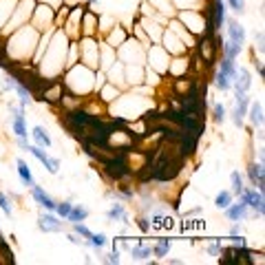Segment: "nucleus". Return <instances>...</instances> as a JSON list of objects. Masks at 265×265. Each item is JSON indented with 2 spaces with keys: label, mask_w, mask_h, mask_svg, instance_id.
I'll list each match as a JSON object with an SVG mask.
<instances>
[{
  "label": "nucleus",
  "mask_w": 265,
  "mask_h": 265,
  "mask_svg": "<svg viewBox=\"0 0 265 265\" xmlns=\"http://www.w3.org/2000/svg\"><path fill=\"white\" fill-rule=\"evenodd\" d=\"M221 250H223V243H221V239H219V241L210 243V246L206 248V252L210 254V257H219V254H221Z\"/></svg>",
  "instance_id": "a18cd8bd"
},
{
  "label": "nucleus",
  "mask_w": 265,
  "mask_h": 265,
  "mask_svg": "<svg viewBox=\"0 0 265 265\" xmlns=\"http://www.w3.org/2000/svg\"><path fill=\"white\" fill-rule=\"evenodd\" d=\"M102 170L111 181L122 183L132 177V166H131V152H111L106 159L102 161Z\"/></svg>",
  "instance_id": "7ed1b4c3"
},
{
  "label": "nucleus",
  "mask_w": 265,
  "mask_h": 265,
  "mask_svg": "<svg viewBox=\"0 0 265 265\" xmlns=\"http://www.w3.org/2000/svg\"><path fill=\"white\" fill-rule=\"evenodd\" d=\"M104 261H106V263H115V265L122 261V250H120V246H117V243L113 246V250H111V254L104 259Z\"/></svg>",
  "instance_id": "79ce46f5"
},
{
  "label": "nucleus",
  "mask_w": 265,
  "mask_h": 265,
  "mask_svg": "<svg viewBox=\"0 0 265 265\" xmlns=\"http://www.w3.org/2000/svg\"><path fill=\"white\" fill-rule=\"evenodd\" d=\"M243 188H246V186H243V175L239 170H232L230 172V192L234 197H239Z\"/></svg>",
  "instance_id": "2f4dec72"
},
{
  "label": "nucleus",
  "mask_w": 265,
  "mask_h": 265,
  "mask_svg": "<svg viewBox=\"0 0 265 265\" xmlns=\"http://www.w3.org/2000/svg\"><path fill=\"white\" fill-rule=\"evenodd\" d=\"M69 13H71V7H69V4H62V7L55 11V18H53L55 27H62V24L66 22V18H69Z\"/></svg>",
  "instance_id": "4c0bfd02"
},
{
  "label": "nucleus",
  "mask_w": 265,
  "mask_h": 265,
  "mask_svg": "<svg viewBox=\"0 0 265 265\" xmlns=\"http://www.w3.org/2000/svg\"><path fill=\"white\" fill-rule=\"evenodd\" d=\"M223 212H226L228 221H246V219L250 217V208L246 206V203H241V201H239V203L232 201Z\"/></svg>",
  "instance_id": "5701e85b"
},
{
  "label": "nucleus",
  "mask_w": 265,
  "mask_h": 265,
  "mask_svg": "<svg viewBox=\"0 0 265 265\" xmlns=\"http://www.w3.org/2000/svg\"><path fill=\"white\" fill-rule=\"evenodd\" d=\"M86 241H89V248H93V250H98V252H102V248L106 246V241H109V239H106L104 232H93L89 239H86Z\"/></svg>",
  "instance_id": "473e14b6"
},
{
  "label": "nucleus",
  "mask_w": 265,
  "mask_h": 265,
  "mask_svg": "<svg viewBox=\"0 0 265 265\" xmlns=\"http://www.w3.org/2000/svg\"><path fill=\"white\" fill-rule=\"evenodd\" d=\"M0 210L4 212V217H11L13 215V206H11V199L0 190Z\"/></svg>",
  "instance_id": "a19ab883"
},
{
  "label": "nucleus",
  "mask_w": 265,
  "mask_h": 265,
  "mask_svg": "<svg viewBox=\"0 0 265 265\" xmlns=\"http://www.w3.org/2000/svg\"><path fill=\"white\" fill-rule=\"evenodd\" d=\"M73 226V232L78 234V237H82V239H89L91 234H93V230H91L89 226H86L84 221H78V223H71Z\"/></svg>",
  "instance_id": "ea45409f"
},
{
  "label": "nucleus",
  "mask_w": 265,
  "mask_h": 265,
  "mask_svg": "<svg viewBox=\"0 0 265 265\" xmlns=\"http://www.w3.org/2000/svg\"><path fill=\"white\" fill-rule=\"evenodd\" d=\"M38 228H40L42 232H62L64 221H60V217L55 215V212L44 210L42 215L38 217Z\"/></svg>",
  "instance_id": "f3484780"
},
{
  "label": "nucleus",
  "mask_w": 265,
  "mask_h": 265,
  "mask_svg": "<svg viewBox=\"0 0 265 265\" xmlns=\"http://www.w3.org/2000/svg\"><path fill=\"white\" fill-rule=\"evenodd\" d=\"M98 31H100V16L86 4L82 11V20H80V38L82 35H98Z\"/></svg>",
  "instance_id": "f8f14e48"
},
{
  "label": "nucleus",
  "mask_w": 265,
  "mask_h": 265,
  "mask_svg": "<svg viewBox=\"0 0 265 265\" xmlns=\"http://www.w3.org/2000/svg\"><path fill=\"white\" fill-rule=\"evenodd\" d=\"M212 120H215L217 124H223V122L228 120L226 104H221V102H215V104H212Z\"/></svg>",
  "instance_id": "f704fd0d"
},
{
  "label": "nucleus",
  "mask_w": 265,
  "mask_h": 265,
  "mask_svg": "<svg viewBox=\"0 0 265 265\" xmlns=\"http://www.w3.org/2000/svg\"><path fill=\"white\" fill-rule=\"evenodd\" d=\"M168 62H170V53H168L159 42L150 44V47L146 49V66H148L150 71H155L157 75H166Z\"/></svg>",
  "instance_id": "423d86ee"
},
{
  "label": "nucleus",
  "mask_w": 265,
  "mask_h": 265,
  "mask_svg": "<svg viewBox=\"0 0 265 265\" xmlns=\"http://www.w3.org/2000/svg\"><path fill=\"white\" fill-rule=\"evenodd\" d=\"M250 86H252V75H250L248 69L239 66L237 75H234V80H232V91H237V93H248Z\"/></svg>",
  "instance_id": "412c9836"
},
{
  "label": "nucleus",
  "mask_w": 265,
  "mask_h": 265,
  "mask_svg": "<svg viewBox=\"0 0 265 265\" xmlns=\"http://www.w3.org/2000/svg\"><path fill=\"white\" fill-rule=\"evenodd\" d=\"M219 71H223L226 75H230L234 80V75H237V64H234V60H228V58H221V64H219Z\"/></svg>",
  "instance_id": "58836bf2"
},
{
  "label": "nucleus",
  "mask_w": 265,
  "mask_h": 265,
  "mask_svg": "<svg viewBox=\"0 0 265 265\" xmlns=\"http://www.w3.org/2000/svg\"><path fill=\"white\" fill-rule=\"evenodd\" d=\"M84 2H86V4H89V7H91V4H95V2H100V0H84Z\"/></svg>",
  "instance_id": "09e8293b"
},
{
  "label": "nucleus",
  "mask_w": 265,
  "mask_h": 265,
  "mask_svg": "<svg viewBox=\"0 0 265 265\" xmlns=\"http://www.w3.org/2000/svg\"><path fill=\"white\" fill-rule=\"evenodd\" d=\"M53 18H55V11L49 7V4H42V2H38L35 4V9H33V16H31V27H35L40 33H44V31H49V29H53L55 24H53Z\"/></svg>",
  "instance_id": "6e6552de"
},
{
  "label": "nucleus",
  "mask_w": 265,
  "mask_h": 265,
  "mask_svg": "<svg viewBox=\"0 0 265 265\" xmlns=\"http://www.w3.org/2000/svg\"><path fill=\"white\" fill-rule=\"evenodd\" d=\"M226 7H228V11L237 13V16H243L248 11L246 0H226Z\"/></svg>",
  "instance_id": "c9c22d12"
},
{
  "label": "nucleus",
  "mask_w": 265,
  "mask_h": 265,
  "mask_svg": "<svg viewBox=\"0 0 265 265\" xmlns=\"http://www.w3.org/2000/svg\"><path fill=\"white\" fill-rule=\"evenodd\" d=\"M215 86L221 91V93H228V91H232V78L217 69L215 71Z\"/></svg>",
  "instance_id": "c756f323"
},
{
  "label": "nucleus",
  "mask_w": 265,
  "mask_h": 265,
  "mask_svg": "<svg viewBox=\"0 0 265 265\" xmlns=\"http://www.w3.org/2000/svg\"><path fill=\"white\" fill-rule=\"evenodd\" d=\"M29 190H31V197H33V201L38 203V206H42L44 210H49V212L55 210V199L51 197L49 192H44L42 186H38V183H35V186H31Z\"/></svg>",
  "instance_id": "aec40b11"
},
{
  "label": "nucleus",
  "mask_w": 265,
  "mask_h": 265,
  "mask_svg": "<svg viewBox=\"0 0 265 265\" xmlns=\"http://www.w3.org/2000/svg\"><path fill=\"white\" fill-rule=\"evenodd\" d=\"M219 49L223 51V58H228V60H237V58H239V53H241V51H243L241 47H237V44H232L228 38H223V40H221V47H219Z\"/></svg>",
  "instance_id": "7c9ffc66"
},
{
  "label": "nucleus",
  "mask_w": 265,
  "mask_h": 265,
  "mask_svg": "<svg viewBox=\"0 0 265 265\" xmlns=\"http://www.w3.org/2000/svg\"><path fill=\"white\" fill-rule=\"evenodd\" d=\"M226 38L237 47H246V27L239 22L237 18H226Z\"/></svg>",
  "instance_id": "ddd939ff"
},
{
  "label": "nucleus",
  "mask_w": 265,
  "mask_h": 265,
  "mask_svg": "<svg viewBox=\"0 0 265 265\" xmlns=\"http://www.w3.org/2000/svg\"><path fill=\"white\" fill-rule=\"evenodd\" d=\"M254 44L259 47V53H263V51H265V33H263V29L254 31Z\"/></svg>",
  "instance_id": "c03bdc74"
},
{
  "label": "nucleus",
  "mask_w": 265,
  "mask_h": 265,
  "mask_svg": "<svg viewBox=\"0 0 265 265\" xmlns=\"http://www.w3.org/2000/svg\"><path fill=\"white\" fill-rule=\"evenodd\" d=\"M98 95H100V100L104 102V104H111V102H115L122 95V89H120V86H115V84H111L109 80H106L104 86L98 91Z\"/></svg>",
  "instance_id": "a878e982"
},
{
  "label": "nucleus",
  "mask_w": 265,
  "mask_h": 265,
  "mask_svg": "<svg viewBox=\"0 0 265 265\" xmlns=\"http://www.w3.org/2000/svg\"><path fill=\"white\" fill-rule=\"evenodd\" d=\"M86 219H89V208L80 206V203H73V208H71L66 221H69V223H78V221H86Z\"/></svg>",
  "instance_id": "cd10ccee"
},
{
  "label": "nucleus",
  "mask_w": 265,
  "mask_h": 265,
  "mask_svg": "<svg viewBox=\"0 0 265 265\" xmlns=\"http://www.w3.org/2000/svg\"><path fill=\"white\" fill-rule=\"evenodd\" d=\"M106 219H109V221H120V223H124V228L131 226V221H129V210H126V206H124L122 201H115L113 206L106 210Z\"/></svg>",
  "instance_id": "4be33fe9"
},
{
  "label": "nucleus",
  "mask_w": 265,
  "mask_h": 265,
  "mask_svg": "<svg viewBox=\"0 0 265 265\" xmlns=\"http://www.w3.org/2000/svg\"><path fill=\"white\" fill-rule=\"evenodd\" d=\"M246 170H248L250 186L265 192V164H261V161H259V164H257V161H250Z\"/></svg>",
  "instance_id": "2eb2a0df"
},
{
  "label": "nucleus",
  "mask_w": 265,
  "mask_h": 265,
  "mask_svg": "<svg viewBox=\"0 0 265 265\" xmlns=\"http://www.w3.org/2000/svg\"><path fill=\"white\" fill-rule=\"evenodd\" d=\"M129 38H131V33L126 31L124 27H120V24H113V27H111L109 31L104 33V42H106V44H111V47H113L115 51L120 49L122 44H124Z\"/></svg>",
  "instance_id": "a211bd4d"
},
{
  "label": "nucleus",
  "mask_w": 265,
  "mask_h": 265,
  "mask_svg": "<svg viewBox=\"0 0 265 265\" xmlns=\"http://www.w3.org/2000/svg\"><path fill=\"white\" fill-rule=\"evenodd\" d=\"M0 239H2V232H0Z\"/></svg>",
  "instance_id": "8fccbe9b"
},
{
  "label": "nucleus",
  "mask_w": 265,
  "mask_h": 265,
  "mask_svg": "<svg viewBox=\"0 0 265 265\" xmlns=\"http://www.w3.org/2000/svg\"><path fill=\"white\" fill-rule=\"evenodd\" d=\"M137 228H139V230L144 232V234H148V232L152 230V228H150V219H148V217H144V215L137 217Z\"/></svg>",
  "instance_id": "37998d69"
},
{
  "label": "nucleus",
  "mask_w": 265,
  "mask_h": 265,
  "mask_svg": "<svg viewBox=\"0 0 265 265\" xmlns=\"http://www.w3.org/2000/svg\"><path fill=\"white\" fill-rule=\"evenodd\" d=\"M69 35L64 33V29L55 27L53 33H51V40L47 44V49H44L42 58H40V62L35 66H40L42 69V73L47 75V78L55 80L60 78V75L64 73V66H66V51H69Z\"/></svg>",
  "instance_id": "f257e3e1"
},
{
  "label": "nucleus",
  "mask_w": 265,
  "mask_h": 265,
  "mask_svg": "<svg viewBox=\"0 0 265 265\" xmlns=\"http://www.w3.org/2000/svg\"><path fill=\"white\" fill-rule=\"evenodd\" d=\"M80 47V62L89 69H100V38L98 35H82L78 40Z\"/></svg>",
  "instance_id": "39448f33"
},
{
  "label": "nucleus",
  "mask_w": 265,
  "mask_h": 265,
  "mask_svg": "<svg viewBox=\"0 0 265 265\" xmlns=\"http://www.w3.org/2000/svg\"><path fill=\"white\" fill-rule=\"evenodd\" d=\"M29 135L33 137V141H35V146H42V148H51L53 146V141H51V137H49V132L42 129V126H33L31 132Z\"/></svg>",
  "instance_id": "bb28decb"
},
{
  "label": "nucleus",
  "mask_w": 265,
  "mask_h": 265,
  "mask_svg": "<svg viewBox=\"0 0 265 265\" xmlns=\"http://www.w3.org/2000/svg\"><path fill=\"white\" fill-rule=\"evenodd\" d=\"M71 208H73V203L69 201V199H64V201H55V215H58L60 219H66L69 217V212H71Z\"/></svg>",
  "instance_id": "e433bc0d"
},
{
  "label": "nucleus",
  "mask_w": 265,
  "mask_h": 265,
  "mask_svg": "<svg viewBox=\"0 0 265 265\" xmlns=\"http://www.w3.org/2000/svg\"><path fill=\"white\" fill-rule=\"evenodd\" d=\"M210 18H212V24H215V31L221 33V29L226 27V18H228L226 0H212L210 2Z\"/></svg>",
  "instance_id": "dca6fc26"
},
{
  "label": "nucleus",
  "mask_w": 265,
  "mask_h": 265,
  "mask_svg": "<svg viewBox=\"0 0 265 265\" xmlns=\"http://www.w3.org/2000/svg\"><path fill=\"white\" fill-rule=\"evenodd\" d=\"M232 201H234V195H232L230 190H221V192H219V195L215 197V206L219 208V210H226V208L230 206Z\"/></svg>",
  "instance_id": "72a5a7b5"
},
{
  "label": "nucleus",
  "mask_w": 265,
  "mask_h": 265,
  "mask_svg": "<svg viewBox=\"0 0 265 265\" xmlns=\"http://www.w3.org/2000/svg\"><path fill=\"white\" fill-rule=\"evenodd\" d=\"M234 102H237V106L230 111V120L234 122L237 129H241L243 122H246L248 106H250V102H252V98H250L248 93H237V91H234Z\"/></svg>",
  "instance_id": "9b49d317"
},
{
  "label": "nucleus",
  "mask_w": 265,
  "mask_h": 265,
  "mask_svg": "<svg viewBox=\"0 0 265 265\" xmlns=\"http://www.w3.org/2000/svg\"><path fill=\"white\" fill-rule=\"evenodd\" d=\"M126 252L132 261L141 263V261H150L152 257V246H141V243H135V246H126Z\"/></svg>",
  "instance_id": "b1692460"
},
{
  "label": "nucleus",
  "mask_w": 265,
  "mask_h": 265,
  "mask_svg": "<svg viewBox=\"0 0 265 265\" xmlns=\"http://www.w3.org/2000/svg\"><path fill=\"white\" fill-rule=\"evenodd\" d=\"M241 234V226H239V221H232L230 226V237H239Z\"/></svg>",
  "instance_id": "de8ad7c7"
},
{
  "label": "nucleus",
  "mask_w": 265,
  "mask_h": 265,
  "mask_svg": "<svg viewBox=\"0 0 265 265\" xmlns=\"http://www.w3.org/2000/svg\"><path fill=\"white\" fill-rule=\"evenodd\" d=\"M35 4H38V0H18L16 7H13V11H11V16L7 18V22H4L2 35L18 31L20 27H24V24L31 22V16H33Z\"/></svg>",
  "instance_id": "20e7f679"
},
{
  "label": "nucleus",
  "mask_w": 265,
  "mask_h": 265,
  "mask_svg": "<svg viewBox=\"0 0 265 265\" xmlns=\"http://www.w3.org/2000/svg\"><path fill=\"white\" fill-rule=\"evenodd\" d=\"M16 170H18V177H20V181H22L24 188L35 186L33 172H31V168H29V164H27L24 159H16Z\"/></svg>",
  "instance_id": "393cba45"
},
{
  "label": "nucleus",
  "mask_w": 265,
  "mask_h": 265,
  "mask_svg": "<svg viewBox=\"0 0 265 265\" xmlns=\"http://www.w3.org/2000/svg\"><path fill=\"white\" fill-rule=\"evenodd\" d=\"M159 44L164 47L170 55H183V53H188V49L186 44H183V40L177 35L175 31H170V29H164V33H161V40H159Z\"/></svg>",
  "instance_id": "9d476101"
},
{
  "label": "nucleus",
  "mask_w": 265,
  "mask_h": 265,
  "mask_svg": "<svg viewBox=\"0 0 265 265\" xmlns=\"http://www.w3.org/2000/svg\"><path fill=\"white\" fill-rule=\"evenodd\" d=\"M239 201L246 203L250 210H254V215L259 219L265 217V192L257 190V188H243L241 195H239Z\"/></svg>",
  "instance_id": "0eeeda50"
},
{
  "label": "nucleus",
  "mask_w": 265,
  "mask_h": 265,
  "mask_svg": "<svg viewBox=\"0 0 265 265\" xmlns=\"http://www.w3.org/2000/svg\"><path fill=\"white\" fill-rule=\"evenodd\" d=\"M7 109H9V113H11V131H13V135H16V137H29L27 120H24V106L9 102Z\"/></svg>",
  "instance_id": "1a4fd4ad"
},
{
  "label": "nucleus",
  "mask_w": 265,
  "mask_h": 265,
  "mask_svg": "<svg viewBox=\"0 0 265 265\" xmlns=\"http://www.w3.org/2000/svg\"><path fill=\"white\" fill-rule=\"evenodd\" d=\"M170 248H172L170 239H159V241L152 246V257H155V259H166L168 254H170Z\"/></svg>",
  "instance_id": "c85d7f7f"
},
{
  "label": "nucleus",
  "mask_w": 265,
  "mask_h": 265,
  "mask_svg": "<svg viewBox=\"0 0 265 265\" xmlns=\"http://www.w3.org/2000/svg\"><path fill=\"white\" fill-rule=\"evenodd\" d=\"M248 120L254 129L263 131V122H265V111H263V102L261 100H252L248 106Z\"/></svg>",
  "instance_id": "6ab92c4d"
},
{
  "label": "nucleus",
  "mask_w": 265,
  "mask_h": 265,
  "mask_svg": "<svg viewBox=\"0 0 265 265\" xmlns=\"http://www.w3.org/2000/svg\"><path fill=\"white\" fill-rule=\"evenodd\" d=\"M95 73L98 71L89 69L82 62L69 66V69L62 73V84L64 89L69 91L75 98H86V95L95 93Z\"/></svg>",
  "instance_id": "f03ea898"
},
{
  "label": "nucleus",
  "mask_w": 265,
  "mask_h": 265,
  "mask_svg": "<svg viewBox=\"0 0 265 265\" xmlns=\"http://www.w3.org/2000/svg\"><path fill=\"white\" fill-rule=\"evenodd\" d=\"M16 146L20 150H29V146H31V144H29L27 137H16Z\"/></svg>",
  "instance_id": "49530a36"
},
{
  "label": "nucleus",
  "mask_w": 265,
  "mask_h": 265,
  "mask_svg": "<svg viewBox=\"0 0 265 265\" xmlns=\"http://www.w3.org/2000/svg\"><path fill=\"white\" fill-rule=\"evenodd\" d=\"M27 152H31L35 159L42 164V168L47 172H51V175H58V170H60V159H58V157H51L49 152L42 148V146H29Z\"/></svg>",
  "instance_id": "4468645a"
}]
</instances>
